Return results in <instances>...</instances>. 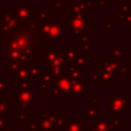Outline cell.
Listing matches in <instances>:
<instances>
[{
    "label": "cell",
    "instance_id": "10",
    "mask_svg": "<svg viewBox=\"0 0 131 131\" xmlns=\"http://www.w3.org/2000/svg\"><path fill=\"white\" fill-rule=\"evenodd\" d=\"M62 21H54L52 20L49 26V32H48V39L51 41L55 40H62L63 38V31H62Z\"/></svg>",
    "mask_w": 131,
    "mask_h": 131
},
{
    "label": "cell",
    "instance_id": "21",
    "mask_svg": "<svg viewBox=\"0 0 131 131\" xmlns=\"http://www.w3.org/2000/svg\"><path fill=\"white\" fill-rule=\"evenodd\" d=\"M90 62H91V59L88 58L86 54H84V53H82V52L79 51V55L77 56V58L75 59V61H74L73 64H75L77 68H79V69L82 70V69H85L87 67V64H89Z\"/></svg>",
    "mask_w": 131,
    "mask_h": 131
},
{
    "label": "cell",
    "instance_id": "12",
    "mask_svg": "<svg viewBox=\"0 0 131 131\" xmlns=\"http://www.w3.org/2000/svg\"><path fill=\"white\" fill-rule=\"evenodd\" d=\"M90 131H115L110 125L108 121L105 120L104 116L99 115L97 119H95V123L90 126Z\"/></svg>",
    "mask_w": 131,
    "mask_h": 131
},
{
    "label": "cell",
    "instance_id": "50",
    "mask_svg": "<svg viewBox=\"0 0 131 131\" xmlns=\"http://www.w3.org/2000/svg\"><path fill=\"white\" fill-rule=\"evenodd\" d=\"M129 30H130V31H131V25H130V26H129Z\"/></svg>",
    "mask_w": 131,
    "mask_h": 131
},
{
    "label": "cell",
    "instance_id": "42",
    "mask_svg": "<svg viewBox=\"0 0 131 131\" xmlns=\"http://www.w3.org/2000/svg\"><path fill=\"white\" fill-rule=\"evenodd\" d=\"M131 25V11L129 12V14L125 17V19L123 20V26L124 27H129Z\"/></svg>",
    "mask_w": 131,
    "mask_h": 131
},
{
    "label": "cell",
    "instance_id": "27",
    "mask_svg": "<svg viewBox=\"0 0 131 131\" xmlns=\"http://www.w3.org/2000/svg\"><path fill=\"white\" fill-rule=\"evenodd\" d=\"M128 70H129V63H124V62L119 63V67H118L117 71L114 73L115 78H117V77H120V78L127 77Z\"/></svg>",
    "mask_w": 131,
    "mask_h": 131
},
{
    "label": "cell",
    "instance_id": "16",
    "mask_svg": "<svg viewBox=\"0 0 131 131\" xmlns=\"http://www.w3.org/2000/svg\"><path fill=\"white\" fill-rule=\"evenodd\" d=\"M62 131H90L82 120H70L62 128Z\"/></svg>",
    "mask_w": 131,
    "mask_h": 131
},
{
    "label": "cell",
    "instance_id": "15",
    "mask_svg": "<svg viewBox=\"0 0 131 131\" xmlns=\"http://www.w3.org/2000/svg\"><path fill=\"white\" fill-rule=\"evenodd\" d=\"M78 55H79V49H78L77 44L76 45L69 44L67 46V49L63 50V56H64L67 66L74 63V61H75V59L77 58Z\"/></svg>",
    "mask_w": 131,
    "mask_h": 131
},
{
    "label": "cell",
    "instance_id": "6",
    "mask_svg": "<svg viewBox=\"0 0 131 131\" xmlns=\"http://www.w3.org/2000/svg\"><path fill=\"white\" fill-rule=\"evenodd\" d=\"M41 67V74L39 76L40 78V89L42 91H47L50 93L52 90V84H53V79L54 76L48 71V69L45 67V64L42 62L40 64Z\"/></svg>",
    "mask_w": 131,
    "mask_h": 131
},
{
    "label": "cell",
    "instance_id": "9",
    "mask_svg": "<svg viewBox=\"0 0 131 131\" xmlns=\"http://www.w3.org/2000/svg\"><path fill=\"white\" fill-rule=\"evenodd\" d=\"M31 3H16L13 7V12L16 18L19 21H29L31 20Z\"/></svg>",
    "mask_w": 131,
    "mask_h": 131
},
{
    "label": "cell",
    "instance_id": "4",
    "mask_svg": "<svg viewBox=\"0 0 131 131\" xmlns=\"http://www.w3.org/2000/svg\"><path fill=\"white\" fill-rule=\"evenodd\" d=\"M35 90L34 86H30L28 89L16 91V101L17 105L23 110L30 111L31 106L35 105Z\"/></svg>",
    "mask_w": 131,
    "mask_h": 131
},
{
    "label": "cell",
    "instance_id": "18",
    "mask_svg": "<svg viewBox=\"0 0 131 131\" xmlns=\"http://www.w3.org/2000/svg\"><path fill=\"white\" fill-rule=\"evenodd\" d=\"M11 96H0V115H11Z\"/></svg>",
    "mask_w": 131,
    "mask_h": 131
},
{
    "label": "cell",
    "instance_id": "36",
    "mask_svg": "<svg viewBox=\"0 0 131 131\" xmlns=\"http://www.w3.org/2000/svg\"><path fill=\"white\" fill-rule=\"evenodd\" d=\"M53 10L54 12H62L63 10L62 0H53Z\"/></svg>",
    "mask_w": 131,
    "mask_h": 131
},
{
    "label": "cell",
    "instance_id": "30",
    "mask_svg": "<svg viewBox=\"0 0 131 131\" xmlns=\"http://www.w3.org/2000/svg\"><path fill=\"white\" fill-rule=\"evenodd\" d=\"M38 124L39 127L42 131H53L54 127H53V123L51 121H47V120H38Z\"/></svg>",
    "mask_w": 131,
    "mask_h": 131
},
{
    "label": "cell",
    "instance_id": "13",
    "mask_svg": "<svg viewBox=\"0 0 131 131\" xmlns=\"http://www.w3.org/2000/svg\"><path fill=\"white\" fill-rule=\"evenodd\" d=\"M67 75L71 81H86V74L82 73V70L77 68L73 63L67 66Z\"/></svg>",
    "mask_w": 131,
    "mask_h": 131
},
{
    "label": "cell",
    "instance_id": "24",
    "mask_svg": "<svg viewBox=\"0 0 131 131\" xmlns=\"http://www.w3.org/2000/svg\"><path fill=\"white\" fill-rule=\"evenodd\" d=\"M62 52V50L61 49H52V50H49V51H47L44 55H43V63L46 66V64H48V63H50L52 60H54L60 53Z\"/></svg>",
    "mask_w": 131,
    "mask_h": 131
},
{
    "label": "cell",
    "instance_id": "8",
    "mask_svg": "<svg viewBox=\"0 0 131 131\" xmlns=\"http://www.w3.org/2000/svg\"><path fill=\"white\" fill-rule=\"evenodd\" d=\"M90 36H91V31H89V30H87L77 36V46H80V48H78V49L80 52H82L86 55L91 53Z\"/></svg>",
    "mask_w": 131,
    "mask_h": 131
},
{
    "label": "cell",
    "instance_id": "20",
    "mask_svg": "<svg viewBox=\"0 0 131 131\" xmlns=\"http://www.w3.org/2000/svg\"><path fill=\"white\" fill-rule=\"evenodd\" d=\"M119 67V62L111 60V59H100V71H106L112 74H114Z\"/></svg>",
    "mask_w": 131,
    "mask_h": 131
},
{
    "label": "cell",
    "instance_id": "3",
    "mask_svg": "<svg viewBox=\"0 0 131 131\" xmlns=\"http://www.w3.org/2000/svg\"><path fill=\"white\" fill-rule=\"evenodd\" d=\"M71 88V80L68 77L67 74H61L58 76H54L53 84H52V90L49 93L50 96H62L68 95Z\"/></svg>",
    "mask_w": 131,
    "mask_h": 131
},
{
    "label": "cell",
    "instance_id": "47",
    "mask_svg": "<svg viewBox=\"0 0 131 131\" xmlns=\"http://www.w3.org/2000/svg\"><path fill=\"white\" fill-rule=\"evenodd\" d=\"M3 11H4V7H0V15L3 14Z\"/></svg>",
    "mask_w": 131,
    "mask_h": 131
},
{
    "label": "cell",
    "instance_id": "19",
    "mask_svg": "<svg viewBox=\"0 0 131 131\" xmlns=\"http://www.w3.org/2000/svg\"><path fill=\"white\" fill-rule=\"evenodd\" d=\"M99 85L101 87H107L110 86L111 83H113L115 81V76L114 74L106 72V71H99Z\"/></svg>",
    "mask_w": 131,
    "mask_h": 131
},
{
    "label": "cell",
    "instance_id": "35",
    "mask_svg": "<svg viewBox=\"0 0 131 131\" xmlns=\"http://www.w3.org/2000/svg\"><path fill=\"white\" fill-rule=\"evenodd\" d=\"M28 77H29V69L28 68H21L16 73V76H15L16 79H25Z\"/></svg>",
    "mask_w": 131,
    "mask_h": 131
},
{
    "label": "cell",
    "instance_id": "40",
    "mask_svg": "<svg viewBox=\"0 0 131 131\" xmlns=\"http://www.w3.org/2000/svg\"><path fill=\"white\" fill-rule=\"evenodd\" d=\"M104 29L106 31H115V23L114 21H105L104 23Z\"/></svg>",
    "mask_w": 131,
    "mask_h": 131
},
{
    "label": "cell",
    "instance_id": "5",
    "mask_svg": "<svg viewBox=\"0 0 131 131\" xmlns=\"http://www.w3.org/2000/svg\"><path fill=\"white\" fill-rule=\"evenodd\" d=\"M90 26H91V21H86V19L74 17L71 15L68 20L67 30L69 32H72V34L74 36H78V35L82 34L83 32L87 31V29Z\"/></svg>",
    "mask_w": 131,
    "mask_h": 131
},
{
    "label": "cell",
    "instance_id": "23",
    "mask_svg": "<svg viewBox=\"0 0 131 131\" xmlns=\"http://www.w3.org/2000/svg\"><path fill=\"white\" fill-rule=\"evenodd\" d=\"M99 111H100L99 105H93V104L87 105L86 106V119L87 120L97 119L98 116L100 115Z\"/></svg>",
    "mask_w": 131,
    "mask_h": 131
},
{
    "label": "cell",
    "instance_id": "29",
    "mask_svg": "<svg viewBox=\"0 0 131 131\" xmlns=\"http://www.w3.org/2000/svg\"><path fill=\"white\" fill-rule=\"evenodd\" d=\"M39 114H40V120H47V121H51L52 123L54 122L55 115L52 110H41Z\"/></svg>",
    "mask_w": 131,
    "mask_h": 131
},
{
    "label": "cell",
    "instance_id": "28",
    "mask_svg": "<svg viewBox=\"0 0 131 131\" xmlns=\"http://www.w3.org/2000/svg\"><path fill=\"white\" fill-rule=\"evenodd\" d=\"M30 86H31V78L30 77L25 78V79H16V83H15L16 91L28 89Z\"/></svg>",
    "mask_w": 131,
    "mask_h": 131
},
{
    "label": "cell",
    "instance_id": "26",
    "mask_svg": "<svg viewBox=\"0 0 131 131\" xmlns=\"http://www.w3.org/2000/svg\"><path fill=\"white\" fill-rule=\"evenodd\" d=\"M68 121H69V118H68L67 115H59V116L55 115V119H54V122H53L54 129H58V128L62 129L67 125Z\"/></svg>",
    "mask_w": 131,
    "mask_h": 131
},
{
    "label": "cell",
    "instance_id": "7",
    "mask_svg": "<svg viewBox=\"0 0 131 131\" xmlns=\"http://www.w3.org/2000/svg\"><path fill=\"white\" fill-rule=\"evenodd\" d=\"M45 67L48 69V71L53 76H58V75L63 74L64 69H67V63H66L64 56H63V50L54 60H52L50 63L46 64Z\"/></svg>",
    "mask_w": 131,
    "mask_h": 131
},
{
    "label": "cell",
    "instance_id": "22",
    "mask_svg": "<svg viewBox=\"0 0 131 131\" xmlns=\"http://www.w3.org/2000/svg\"><path fill=\"white\" fill-rule=\"evenodd\" d=\"M15 112H16V120H15V123L16 124H27L28 121L30 122V116H28L26 114V111L23 110L21 107H19L18 105L16 106L15 108Z\"/></svg>",
    "mask_w": 131,
    "mask_h": 131
},
{
    "label": "cell",
    "instance_id": "37",
    "mask_svg": "<svg viewBox=\"0 0 131 131\" xmlns=\"http://www.w3.org/2000/svg\"><path fill=\"white\" fill-rule=\"evenodd\" d=\"M110 0H93V7H108Z\"/></svg>",
    "mask_w": 131,
    "mask_h": 131
},
{
    "label": "cell",
    "instance_id": "39",
    "mask_svg": "<svg viewBox=\"0 0 131 131\" xmlns=\"http://www.w3.org/2000/svg\"><path fill=\"white\" fill-rule=\"evenodd\" d=\"M7 125V116L0 115V131H3Z\"/></svg>",
    "mask_w": 131,
    "mask_h": 131
},
{
    "label": "cell",
    "instance_id": "17",
    "mask_svg": "<svg viewBox=\"0 0 131 131\" xmlns=\"http://www.w3.org/2000/svg\"><path fill=\"white\" fill-rule=\"evenodd\" d=\"M67 10H68V12H71L72 13V16H74V17L86 19L87 12L78 3H74V2L68 3L67 4Z\"/></svg>",
    "mask_w": 131,
    "mask_h": 131
},
{
    "label": "cell",
    "instance_id": "33",
    "mask_svg": "<svg viewBox=\"0 0 131 131\" xmlns=\"http://www.w3.org/2000/svg\"><path fill=\"white\" fill-rule=\"evenodd\" d=\"M41 74V67L40 64H33L29 68V77L30 78H37Z\"/></svg>",
    "mask_w": 131,
    "mask_h": 131
},
{
    "label": "cell",
    "instance_id": "48",
    "mask_svg": "<svg viewBox=\"0 0 131 131\" xmlns=\"http://www.w3.org/2000/svg\"><path fill=\"white\" fill-rule=\"evenodd\" d=\"M124 2H126V3H130V4H131V0H124Z\"/></svg>",
    "mask_w": 131,
    "mask_h": 131
},
{
    "label": "cell",
    "instance_id": "41",
    "mask_svg": "<svg viewBox=\"0 0 131 131\" xmlns=\"http://www.w3.org/2000/svg\"><path fill=\"white\" fill-rule=\"evenodd\" d=\"M90 100H91V104H93V105H99V103H100V96L99 95L91 96Z\"/></svg>",
    "mask_w": 131,
    "mask_h": 131
},
{
    "label": "cell",
    "instance_id": "14",
    "mask_svg": "<svg viewBox=\"0 0 131 131\" xmlns=\"http://www.w3.org/2000/svg\"><path fill=\"white\" fill-rule=\"evenodd\" d=\"M110 50H111L110 59L122 63L124 60V56H123L124 46L122 44H112L110 45Z\"/></svg>",
    "mask_w": 131,
    "mask_h": 131
},
{
    "label": "cell",
    "instance_id": "49",
    "mask_svg": "<svg viewBox=\"0 0 131 131\" xmlns=\"http://www.w3.org/2000/svg\"><path fill=\"white\" fill-rule=\"evenodd\" d=\"M7 0H0V3H6Z\"/></svg>",
    "mask_w": 131,
    "mask_h": 131
},
{
    "label": "cell",
    "instance_id": "46",
    "mask_svg": "<svg viewBox=\"0 0 131 131\" xmlns=\"http://www.w3.org/2000/svg\"><path fill=\"white\" fill-rule=\"evenodd\" d=\"M128 63L131 64V53L128 54Z\"/></svg>",
    "mask_w": 131,
    "mask_h": 131
},
{
    "label": "cell",
    "instance_id": "44",
    "mask_svg": "<svg viewBox=\"0 0 131 131\" xmlns=\"http://www.w3.org/2000/svg\"><path fill=\"white\" fill-rule=\"evenodd\" d=\"M3 131H15V130H14V128L12 127L11 124H7L6 127H5V129H4Z\"/></svg>",
    "mask_w": 131,
    "mask_h": 131
},
{
    "label": "cell",
    "instance_id": "31",
    "mask_svg": "<svg viewBox=\"0 0 131 131\" xmlns=\"http://www.w3.org/2000/svg\"><path fill=\"white\" fill-rule=\"evenodd\" d=\"M110 125L112 126V128L115 129H123L124 128V120L123 119H119V118H113L108 121Z\"/></svg>",
    "mask_w": 131,
    "mask_h": 131
},
{
    "label": "cell",
    "instance_id": "34",
    "mask_svg": "<svg viewBox=\"0 0 131 131\" xmlns=\"http://www.w3.org/2000/svg\"><path fill=\"white\" fill-rule=\"evenodd\" d=\"M26 131H42L39 127L38 120H30V122L26 124Z\"/></svg>",
    "mask_w": 131,
    "mask_h": 131
},
{
    "label": "cell",
    "instance_id": "45",
    "mask_svg": "<svg viewBox=\"0 0 131 131\" xmlns=\"http://www.w3.org/2000/svg\"><path fill=\"white\" fill-rule=\"evenodd\" d=\"M127 77L128 78H131V68L129 67V70H128V74H127Z\"/></svg>",
    "mask_w": 131,
    "mask_h": 131
},
{
    "label": "cell",
    "instance_id": "38",
    "mask_svg": "<svg viewBox=\"0 0 131 131\" xmlns=\"http://www.w3.org/2000/svg\"><path fill=\"white\" fill-rule=\"evenodd\" d=\"M6 80H7L6 78L0 76V96H1L2 93L5 92L6 89H7V82H6Z\"/></svg>",
    "mask_w": 131,
    "mask_h": 131
},
{
    "label": "cell",
    "instance_id": "32",
    "mask_svg": "<svg viewBox=\"0 0 131 131\" xmlns=\"http://www.w3.org/2000/svg\"><path fill=\"white\" fill-rule=\"evenodd\" d=\"M77 3L86 12H90L92 7H93V0H77Z\"/></svg>",
    "mask_w": 131,
    "mask_h": 131
},
{
    "label": "cell",
    "instance_id": "25",
    "mask_svg": "<svg viewBox=\"0 0 131 131\" xmlns=\"http://www.w3.org/2000/svg\"><path fill=\"white\" fill-rule=\"evenodd\" d=\"M119 9H120V13H119V19L124 20L125 17L129 14V12L131 11V4L130 3H119Z\"/></svg>",
    "mask_w": 131,
    "mask_h": 131
},
{
    "label": "cell",
    "instance_id": "43",
    "mask_svg": "<svg viewBox=\"0 0 131 131\" xmlns=\"http://www.w3.org/2000/svg\"><path fill=\"white\" fill-rule=\"evenodd\" d=\"M90 80H91V82H98V80H99V74H97V73H91Z\"/></svg>",
    "mask_w": 131,
    "mask_h": 131
},
{
    "label": "cell",
    "instance_id": "11",
    "mask_svg": "<svg viewBox=\"0 0 131 131\" xmlns=\"http://www.w3.org/2000/svg\"><path fill=\"white\" fill-rule=\"evenodd\" d=\"M85 82L84 80L81 81H71V88L68 93L69 96H80L86 95V87H85Z\"/></svg>",
    "mask_w": 131,
    "mask_h": 131
},
{
    "label": "cell",
    "instance_id": "2",
    "mask_svg": "<svg viewBox=\"0 0 131 131\" xmlns=\"http://www.w3.org/2000/svg\"><path fill=\"white\" fill-rule=\"evenodd\" d=\"M129 98L124 96L123 91H115L114 94L110 98V106L108 113L115 118H119V116L123 115L128 108Z\"/></svg>",
    "mask_w": 131,
    "mask_h": 131
},
{
    "label": "cell",
    "instance_id": "1",
    "mask_svg": "<svg viewBox=\"0 0 131 131\" xmlns=\"http://www.w3.org/2000/svg\"><path fill=\"white\" fill-rule=\"evenodd\" d=\"M53 49V41L42 42L31 20L11 29L0 28V76L12 78L21 68L41 64L43 55Z\"/></svg>",
    "mask_w": 131,
    "mask_h": 131
}]
</instances>
